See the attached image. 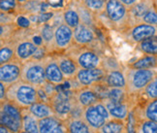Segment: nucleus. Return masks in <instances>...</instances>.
Instances as JSON below:
<instances>
[{"mask_svg": "<svg viewBox=\"0 0 157 133\" xmlns=\"http://www.w3.org/2000/svg\"><path fill=\"white\" fill-rule=\"evenodd\" d=\"M6 97L20 106H30L38 102L37 90L32 84L25 82H16L6 89Z\"/></svg>", "mask_w": 157, "mask_h": 133, "instance_id": "f257e3e1", "label": "nucleus"}, {"mask_svg": "<svg viewBox=\"0 0 157 133\" xmlns=\"http://www.w3.org/2000/svg\"><path fill=\"white\" fill-rule=\"evenodd\" d=\"M21 78L23 82L32 86L44 84L46 81L44 66L37 61H27L21 66Z\"/></svg>", "mask_w": 157, "mask_h": 133, "instance_id": "f03ea898", "label": "nucleus"}, {"mask_svg": "<svg viewBox=\"0 0 157 133\" xmlns=\"http://www.w3.org/2000/svg\"><path fill=\"white\" fill-rule=\"evenodd\" d=\"M128 78V87L136 92L144 88L154 79V72L149 69H135L130 72Z\"/></svg>", "mask_w": 157, "mask_h": 133, "instance_id": "7ed1b4c3", "label": "nucleus"}, {"mask_svg": "<svg viewBox=\"0 0 157 133\" xmlns=\"http://www.w3.org/2000/svg\"><path fill=\"white\" fill-rule=\"evenodd\" d=\"M21 78V64L17 62H6L0 65V82L12 84Z\"/></svg>", "mask_w": 157, "mask_h": 133, "instance_id": "20e7f679", "label": "nucleus"}, {"mask_svg": "<svg viewBox=\"0 0 157 133\" xmlns=\"http://www.w3.org/2000/svg\"><path fill=\"white\" fill-rule=\"evenodd\" d=\"M104 76V71L98 67L91 69H81L77 72V80L82 86H90L102 80Z\"/></svg>", "mask_w": 157, "mask_h": 133, "instance_id": "39448f33", "label": "nucleus"}, {"mask_svg": "<svg viewBox=\"0 0 157 133\" xmlns=\"http://www.w3.org/2000/svg\"><path fill=\"white\" fill-rule=\"evenodd\" d=\"M107 16L112 22H119L124 19L126 15L125 6L118 0H108L106 5Z\"/></svg>", "mask_w": 157, "mask_h": 133, "instance_id": "423d86ee", "label": "nucleus"}, {"mask_svg": "<svg viewBox=\"0 0 157 133\" xmlns=\"http://www.w3.org/2000/svg\"><path fill=\"white\" fill-rule=\"evenodd\" d=\"M53 39L56 45L59 49H65L70 45L72 39H73L72 29L66 25L57 26L56 31H53Z\"/></svg>", "mask_w": 157, "mask_h": 133, "instance_id": "0eeeda50", "label": "nucleus"}, {"mask_svg": "<svg viewBox=\"0 0 157 133\" xmlns=\"http://www.w3.org/2000/svg\"><path fill=\"white\" fill-rule=\"evenodd\" d=\"M72 36L75 42L78 45H86L92 42L94 39V33L87 25L78 23V25L72 30Z\"/></svg>", "mask_w": 157, "mask_h": 133, "instance_id": "6e6552de", "label": "nucleus"}, {"mask_svg": "<svg viewBox=\"0 0 157 133\" xmlns=\"http://www.w3.org/2000/svg\"><path fill=\"white\" fill-rule=\"evenodd\" d=\"M38 128L39 133H64L61 123L53 117L40 119Z\"/></svg>", "mask_w": 157, "mask_h": 133, "instance_id": "1a4fd4ad", "label": "nucleus"}, {"mask_svg": "<svg viewBox=\"0 0 157 133\" xmlns=\"http://www.w3.org/2000/svg\"><path fill=\"white\" fill-rule=\"evenodd\" d=\"M78 64L82 69H91L96 68L100 65L99 57L93 52L84 51L80 53L78 57Z\"/></svg>", "mask_w": 157, "mask_h": 133, "instance_id": "9d476101", "label": "nucleus"}, {"mask_svg": "<svg viewBox=\"0 0 157 133\" xmlns=\"http://www.w3.org/2000/svg\"><path fill=\"white\" fill-rule=\"evenodd\" d=\"M84 117H86V123L93 128H100L107 120L97 110H96L94 104L87 106L86 111H84Z\"/></svg>", "mask_w": 157, "mask_h": 133, "instance_id": "9b49d317", "label": "nucleus"}, {"mask_svg": "<svg viewBox=\"0 0 157 133\" xmlns=\"http://www.w3.org/2000/svg\"><path fill=\"white\" fill-rule=\"evenodd\" d=\"M156 33V27L150 25H140L132 29L131 36L136 42H141L149 37H153Z\"/></svg>", "mask_w": 157, "mask_h": 133, "instance_id": "f8f14e48", "label": "nucleus"}, {"mask_svg": "<svg viewBox=\"0 0 157 133\" xmlns=\"http://www.w3.org/2000/svg\"><path fill=\"white\" fill-rule=\"evenodd\" d=\"M37 46L33 44L32 42L25 41L21 42L15 48V56L20 60H25L29 57H32L34 53L37 50Z\"/></svg>", "mask_w": 157, "mask_h": 133, "instance_id": "ddd939ff", "label": "nucleus"}, {"mask_svg": "<svg viewBox=\"0 0 157 133\" xmlns=\"http://www.w3.org/2000/svg\"><path fill=\"white\" fill-rule=\"evenodd\" d=\"M44 69H45L46 80H48L50 83L59 84L63 82L64 76L62 75L61 71H60L58 65L56 61L48 63L44 67Z\"/></svg>", "mask_w": 157, "mask_h": 133, "instance_id": "4468645a", "label": "nucleus"}, {"mask_svg": "<svg viewBox=\"0 0 157 133\" xmlns=\"http://www.w3.org/2000/svg\"><path fill=\"white\" fill-rule=\"evenodd\" d=\"M56 63L63 76L71 78V77H74L77 74L78 68L73 59L66 57H61L57 59Z\"/></svg>", "mask_w": 157, "mask_h": 133, "instance_id": "2eb2a0df", "label": "nucleus"}, {"mask_svg": "<svg viewBox=\"0 0 157 133\" xmlns=\"http://www.w3.org/2000/svg\"><path fill=\"white\" fill-rule=\"evenodd\" d=\"M30 113H31L34 117L38 119H43L47 117H51L52 115V108L47 105L46 103H36L30 105Z\"/></svg>", "mask_w": 157, "mask_h": 133, "instance_id": "dca6fc26", "label": "nucleus"}, {"mask_svg": "<svg viewBox=\"0 0 157 133\" xmlns=\"http://www.w3.org/2000/svg\"><path fill=\"white\" fill-rule=\"evenodd\" d=\"M0 125L5 126L6 128L12 130L13 132H19L21 126V122L17 120L14 118L10 117L9 115L5 114L3 111L0 112Z\"/></svg>", "mask_w": 157, "mask_h": 133, "instance_id": "f3484780", "label": "nucleus"}, {"mask_svg": "<svg viewBox=\"0 0 157 133\" xmlns=\"http://www.w3.org/2000/svg\"><path fill=\"white\" fill-rule=\"evenodd\" d=\"M107 110L112 117L118 119H124L128 115L127 107L121 103H112L111 102L108 104Z\"/></svg>", "mask_w": 157, "mask_h": 133, "instance_id": "a211bd4d", "label": "nucleus"}, {"mask_svg": "<svg viewBox=\"0 0 157 133\" xmlns=\"http://www.w3.org/2000/svg\"><path fill=\"white\" fill-rule=\"evenodd\" d=\"M107 84L111 88H122L126 84L124 75L119 71H111L107 76Z\"/></svg>", "mask_w": 157, "mask_h": 133, "instance_id": "6ab92c4d", "label": "nucleus"}, {"mask_svg": "<svg viewBox=\"0 0 157 133\" xmlns=\"http://www.w3.org/2000/svg\"><path fill=\"white\" fill-rule=\"evenodd\" d=\"M78 100L82 106H90L96 103L97 95L95 94L94 92H92V90H90V89L82 90V92H81L80 94H78Z\"/></svg>", "mask_w": 157, "mask_h": 133, "instance_id": "aec40b11", "label": "nucleus"}, {"mask_svg": "<svg viewBox=\"0 0 157 133\" xmlns=\"http://www.w3.org/2000/svg\"><path fill=\"white\" fill-rule=\"evenodd\" d=\"M64 21L66 22V25L69 26L71 29L75 28L78 23H80V18L77 13V11L73 9H68L64 12Z\"/></svg>", "mask_w": 157, "mask_h": 133, "instance_id": "412c9836", "label": "nucleus"}, {"mask_svg": "<svg viewBox=\"0 0 157 133\" xmlns=\"http://www.w3.org/2000/svg\"><path fill=\"white\" fill-rule=\"evenodd\" d=\"M140 48H141V50L146 53L156 54V53H157V41L154 37L153 38L149 37L147 39H144V40L141 41Z\"/></svg>", "mask_w": 157, "mask_h": 133, "instance_id": "4be33fe9", "label": "nucleus"}, {"mask_svg": "<svg viewBox=\"0 0 157 133\" xmlns=\"http://www.w3.org/2000/svg\"><path fill=\"white\" fill-rule=\"evenodd\" d=\"M70 133H90L88 125L81 119H73L69 123Z\"/></svg>", "mask_w": 157, "mask_h": 133, "instance_id": "5701e85b", "label": "nucleus"}, {"mask_svg": "<svg viewBox=\"0 0 157 133\" xmlns=\"http://www.w3.org/2000/svg\"><path fill=\"white\" fill-rule=\"evenodd\" d=\"M15 56V48L11 45H4L0 48V65L11 61Z\"/></svg>", "mask_w": 157, "mask_h": 133, "instance_id": "b1692460", "label": "nucleus"}, {"mask_svg": "<svg viewBox=\"0 0 157 133\" xmlns=\"http://www.w3.org/2000/svg\"><path fill=\"white\" fill-rule=\"evenodd\" d=\"M151 9V6L147 1H142V2H137L133 5L132 8V14L137 18H143L144 15L147 14L148 10Z\"/></svg>", "mask_w": 157, "mask_h": 133, "instance_id": "393cba45", "label": "nucleus"}, {"mask_svg": "<svg viewBox=\"0 0 157 133\" xmlns=\"http://www.w3.org/2000/svg\"><path fill=\"white\" fill-rule=\"evenodd\" d=\"M100 128L102 133H122L124 126L118 122H109L105 123Z\"/></svg>", "mask_w": 157, "mask_h": 133, "instance_id": "a878e982", "label": "nucleus"}, {"mask_svg": "<svg viewBox=\"0 0 157 133\" xmlns=\"http://www.w3.org/2000/svg\"><path fill=\"white\" fill-rule=\"evenodd\" d=\"M23 124V128L28 133H39L38 123L33 117L31 116H25L21 119Z\"/></svg>", "mask_w": 157, "mask_h": 133, "instance_id": "bb28decb", "label": "nucleus"}, {"mask_svg": "<svg viewBox=\"0 0 157 133\" xmlns=\"http://www.w3.org/2000/svg\"><path fill=\"white\" fill-rule=\"evenodd\" d=\"M156 64V57L154 56H149V57H144L141 59H139L136 63H134V68L136 69H148L151 68Z\"/></svg>", "mask_w": 157, "mask_h": 133, "instance_id": "cd10ccee", "label": "nucleus"}, {"mask_svg": "<svg viewBox=\"0 0 157 133\" xmlns=\"http://www.w3.org/2000/svg\"><path fill=\"white\" fill-rule=\"evenodd\" d=\"M107 96L112 103H121L124 96V92L120 88H112V89L108 92Z\"/></svg>", "mask_w": 157, "mask_h": 133, "instance_id": "c85d7f7f", "label": "nucleus"}, {"mask_svg": "<svg viewBox=\"0 0 157 133\" xmlns=\"http://www.w3.org/2000/svg\"><path fill=\"white\" fill-rule=\"evenodd\" d=\"M106 0H84V6L90 11L99 12L105 8Z\"/></svg>", "mask_w": 157, "mask_h": 133, "instance_id": "c756f323", "label": "nucleus"}, {"mask_svg": "<svg viewBox=\"0 0 157 133\" xmlns=\"http://www.w3.org/2000/svg\"><path fill=\"white\" fill-rule=\"evenodd\" d=\"M2 111H3L5 114L9 115L10 117L14 118L15 119L21 122V112L19 111V109H17L15 105L10 104V103L5 104V105L3 106Z\"/></svg>", "mask_w": 157, "mask_h": 133, "instance_id": "7c9ffc66", "label": "nucleus"}, {"mask_svg": "<svg viewBox=\"0 0 157 133\" xmlns=\"http://www.w3.org/2000/svg\"><path fill=\"white\" fill-rule=\"evenodd\" d=\"M80 20H82V25H89L91 23V15H90L89 10L83 6V7H78V11H77Z\"/></svg>", "mask_w": 157, "mask_h": 133, "instance_id": "2f4dec72", "label": "nucleus"}, {"mask_svg": "<svg viewBox=\"0 0 157 133\" xmlns=\"http://www.w3.org/2000/svg\"><path fill=\"white\" fill-rule=\"evenodd\" d=\"M41 37L43 39V42L46 43H51L53 40V29L50 25H44V26L41 29Z\"/></svg>", "mask_w": 157, "mask_h": 133, "instance_id": "473e14b6", "label": "nucleus"}, {"mask_svg": "<svg viewBox=\"0 0 157 133\" xmlns=\"http://www.w3.org/2000/svg\"><path fill=\"white\" fill-rule=\"evenodd\" d=\"M17 0H0V12L10 13L17 8Z\"/></svg>", "mask_w": 157, "mask_h": 133, "instance_id": "72a5a7b5", "label": "nucleus"}, {"mask_svg": "<svg viewBox=\"0 0 157 133\" xmlns=\"http://www.w3.org/2000/svg\"><path fill=\"white\" fill-rule=\"evenodd\" d=\"M147 118L149 120H153V122H156L157 120V101L156 99L153 100V102H151L147 108Z\"/></svg>", "mask_w": 157, "mask_h": 133, "instance_id": "f704fd0d", "label": "nucleus"}, {"mask_svg": "<svg viewBox=\"0 0 157 133\" xmlns=\"http://www.w3.org/2000/svg\"><path fill=\"white\" fill-rule=\"evenodd\" d=\"M143 21L147 23V25H156L157 23V15L156 12L153 9H150L147 12V14L144 15L143 18Z\"/></svg>", "mask_w": 157, "mask_h": 133, "instance_id": "c9c22d12", "label": "nucleus"}, {"mask_svg": "<svg viewBox=\"0 0 157 133\" xmlns=\"http://www.w3.org/2000/svg\"><path fill=\"white\" fill-rule=\"evenodd\" d=\"M146 92L149 98L156 99V97H157V80L155 78L149 84H147V86L146 87Z\"/></svg>", "mask_w": 157, "mask_h": 133, "instance_id": "e433bc0d", "label": "nucleus"}, {"mask_svg": "<svg viewBox=\"0 0 157 133\" xmlns=\"http://www.w3.org/2000/svg\"><path fill=\"white\" fill-rule=\"evenodd\" d=\"M143 133H157V124L153 120H147L143 123Z\"/></svg>", "mask_w": 157, "mask_h": 133, "instance_id": "4c0bfd02", "label": "nucleus"}, {"mask_svg": "<svg viewBox=\"0 0 157 133\" xmlns=\"http://www.w3.org/2000/svg\"><path fill=\"white\" fill-rule=\"evenodd\" d=\"M14 22V17L9 13H3L0 12V25H8Z\"/></svg>", "mask_w": 157, "mask_h": 133, "instance_id": "58836bf2", "label": "nucleus"}, {"mask_svg": "<svg viewBox=\"0 0 157 133\" xmlns=\"http://www.w3.org/2000/svg\"><path fill=\"white\" fill-rule=\"evenodd\" d=\"M94 106L96 108V110H97L106 119H108L109 118H110V117H109V116H110V114H109L106 106H104L103 104H101V103H94Z\"/></svg>", "mask_w": 157, "mask_h": 133, "instance_id": "ea45409f", "label": "nucleus"}, {"mask_svg": "<svg viewBox=\"0 0 157 133\" xmlns=\"http://www.w3.org/2000/svg\"><path fill=\"white\" fill-rule=\"evenodd\" d=\"M53 14L52 13H43L41 15H37V22L38 23H44V22H47L48 21H50L52 18Z\"/></svg>", "mask_w": 157, "mask_h": 133, "instance_id": "a19ab883", "label": "nucleus"}, {"mask_svg": "<svg viewBox=\"0 0 157 133\" xmlns=\"http://www.w3.org/2000/svg\"><path fill=\"white\" fill-rule=\"evenodd\" d=\"M17 25H19V26L26 28V27H28L30 25V21H29V19H27V18L21 16V17L17 18Z\"/></svg>", "mask_w": 157, "mask_h": 133, "instance_id": "79ce46f5", "label": "nucleus"}, {"mask_svg": "<svg viewBox=\"0 0 157 133\" xmlns=\"http://www.w3.org/2000/svg\"><path fill=\"white\" fill-rule=\"evenodd\" d=\"M45 56V52H44V49H41V48H37V50H36V52L34 53V54L32 56V57L34 59H41V58H43Z\"/></svg>", "mask_w": 157, "mask_h": 133, "instance_id": "37998d69", "label": "nucleus"}, {"mask_svg": "<svg viewBox=\"0 0 157 133\" xmlns=\"http://www.w3.org/2000/svg\"><path fill=\"white\" fill-rule=\"evenodd\" d=\"M6 97V88L3 83L0 82V100H2Z\"/></svg>", "mask_w": 157, "mask_h": 133, "instance_id": "c03bdc74", "label": "nucleus"}, {"mask_svg": "<svg viewBox=\"0 0 157 133\" xmlns=\"http://www.w3.org/2000/svg\"><path fill=\"white\" fill-rule=\"evenodd\" d=\"M43 90H44L45 93H46L47 95L52 94V93H53V92H54V88H53L52 84L51 83V84H47V86H46V88H45V89H43Z\"/></svg>", "mask_w": 157, "mask_h": 133, "instance_id": "a18cd8bd", "label": "nucleus"}, {"mask_svg": "<svg viewBox=\"0 0 157 133\" xmlns=\"http://www.w3.org/2000/svg\"><path fill=\"white\" fill-rule=\"evenodd\" d=\"M32 43L35 44L37 47H39V46H41L42 44H43V39H42L41 36H34Z\"/></svg>", "mask_w": 157, "mask_h": 133, "instance_id": "49530a36", "label": "nucleus"}, {"mask_svg": "<svg viewBox=\"0 0 157 133\" xmlns=\"http://www.w3.org/2000/svg\"><path fill=\"white\" fill-rule=\"evenodd\" d=\"M118 1L121 2L124 6H133L138 2V0H118Z\"/></svg>", "mask_w": 157, "mask_h": 133, "instance_id": "de8ad7c7", "label": "nucleus"}, {"mask_svg": "<svg viewBox=\"0 0 157 133\" xmlns=\"http://www.w3.org/2000/svg\"><path fill=\"white\" fill-rule=\"evenodd\" d=\"M7 28V25H0V37L5 33V30Z\"/></svg>", "mask_w": 157, "mask_h": 133, "instance_id": "09e8293b", "label": "nucleus"}, {"mask_svg": "<svg viewBox=\"0 0 157 133\" xmlns=\"http://www.w3.org/2000/svg\"><path fill=\"white\" fill-rule=\"evenodd\" d=\"M128 133H135V130L133 128V124L131 123V122L128 123Z\"/></svg>", "mask_w": 157, "mask_h": 133, "instance_id": "8fccbe9b", "label": "nucleus"}, {"mask_svg": "<svg viewBox=\"0 0 157 133\" xmlns=\"http://www.w3.org/2000/svg\"><path fill=\"white\" fill-rule=\"evenodd\" d=\"M0 133H9L8 132V128H6L5 126H0Z\"/></svg>", "mask_w": 157, "mask_h": 133, "instance_id": "3c124183", "label": "nucleus"}, {"mask_svg": "<svg viewBox=\"0 0 157 133\" xmlns=\"http://www.w3.org/2000/svg\"><path fill=\"white\" fill-rule=\"evenodd\" d=\"M26 1H27V0H17V2L20 3V4H23V3H25Z\"/></svg>", "mask_w": 157, "mask_h": 133, "instance_id": "603ef678", "label": "nucleus"}, {"mask_svg": "<svg viewBox=\"0 0 157 133\" xmlns=\"http://www.w3.org/2000/svg\"><path fill=\"white\" fill-rule=\"evenodd\" d=\"M3 46V41H2V39H0V48H1Z\"/></svg>", "mask_w": 157, "mask_h": 133, "instance_id": "864d4df0", "label": "nucleus"}, {"mask_svg": "<svg viewBox=\"0 0 157 133\" xmlns=\"http://www.w3.org/2000/svg\"><path fill=\"white\" fill-rule=\"evenodd\" d=\"M21 133H28V132H26V131H23V132H21Z\"/></svg>", "mask_w": 157, "mask_h": 133, "instance_id": "5fc2aeb1", "label": "nucleus"}]
</instances>
